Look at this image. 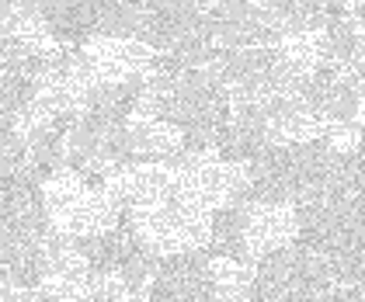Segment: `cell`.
Returning a JSON list of instances; mask_svg holds the SVG:
<instances>
[{
	"label": "cell",
	"instance_id": "1",
	"mask_svg": "<svg viewBox=\"0 0 365 302\" xmlns=\"http://www.w3.org/2000/svg\"><path fill=\"white\" fill-rule=\"evenodd\" d=\"M296 236V216L292 205H244V244L254 257L264 250L289 247Z\"/></svg>",
	"mask_w": 365,
	"mask_h": 302
},
{
	"label": "cell",
	"instance_id": "2",
	"mask_svg": "<svg viewBox=\"0 0 365 302\" xmlns=\"http://www.w3.org/2000/svg\"><path fill=\"white\" fill-rule=\"evenodd\" d=\"M129 125V146L136 160H164L181 146V129L170 125L164 118H140V122H125Z\"/></svg>",
	"mask_w": 365,
	"mask_h": 302
},
{
	"label": "cell",
	"instance_id": "3",
	"mask_svg": "<svg viewBox=\"0 0 365 302\" xmlns=\"http://www.w3.org/2000/svg\"><path fill=\"white\" fill-rule=\"evenodd\" d=\"M209 281L220 302H247L254 285V264L233 257H209Z\"/></svg>",
	"mask_w": 365,
	"mask_h": 302
},
{
	"label": "cell",
	"instance_id": "4",
	"mask_svg": "<svg viewBox=\"0 0 365 302\" xmlns=\"http://www.w3.org/2000/svg\"><path fill=\"white\" fill-rule=\"evenodd\" d=\"M4 271H7V285L29 288L31 292V288H38L42 278H46V254H42L38 244H25V247L4 264Z\"/></svg>",
	"mask_w": 365,
	"mask_h": 302
}]
</instances>
